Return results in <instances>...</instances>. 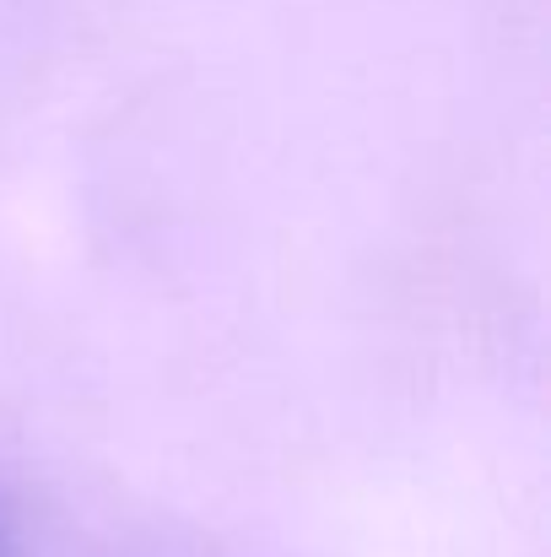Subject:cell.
I'll return each mask as SVG.
<instances>
[{
    "instance_id": "obj_1",
    "label": "cell",
    "mask_w": 551,
    "mask_h": 557,
    "mask_svg": "<svg viewBox=\"0 0 551 557\" xmlns=\"http://www.w3.org/2000/svg\"><path fill=\"white\" fill-rule=\"evenodd\" d=\"M0 557H16V531H11V515L0 504Z\"/></svg>"
}]
</instances>
